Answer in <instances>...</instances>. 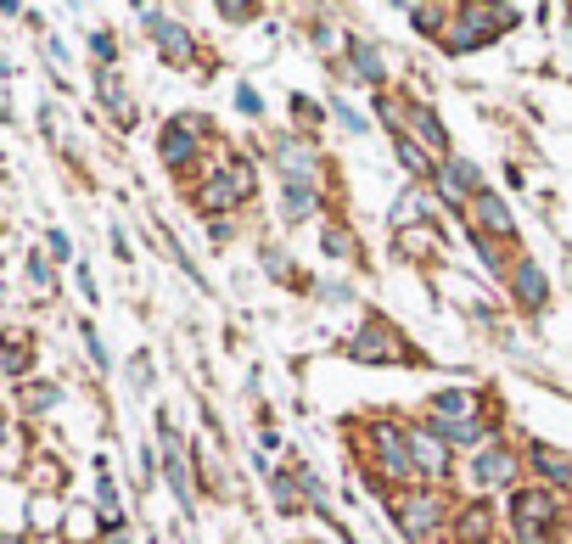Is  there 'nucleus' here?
I'll list each match as a JSON object with an SVG mask.
<instances>
[{
  "instance_id": "f257e3e1",
  "label": "nucleus",
  "mask_w": 572,
  "mask_h": 544,
  "mask_svg": "<svg viewBox=\"0 0 572 544\" xmlns=\"http://www.w3.org/2000/svg\"><path fill=\"white\" fill-rule=\"evenodd\" d=\"M247 197H253V169H247L242 158L219 163V174H214V180H208V186L197 191L202 214H219V208H236V202H247Z\"/></svg>"
},
{
  "instance_id": "f03ea898",
  "label": "nucleus",
  "mask_w": 572,
  "mask_h": 544,
  "mask_svg": "<svg viewBox=\"0 0 572 544\" xmlns=\"http://www.w3.org/2000/svg\"><path fill=\"white\" fill-rule=\"evenodd\" d=\"M556 494H539V488H522L511 500V516H516V533H522V544L528 539H544L550 533V522H556Z\"/></svg>"
},
{
  "instance_id": "7ed1b4c3",
  "label": "nucleus",
  "mask_w": 572,
  "mask_h": 544,
  "mask_svg": "<svg viewBox=\"0 0 572 544\" xmlns=\"http://www.w3.org/2000/svg\"><path fill=\"white\" fill-rule=\"evenodd\" d=\"M371 449H376V460H382V472L387 477H399V483H415V455H410V432L399 438V427H371Z\"/></svg>"
},
{
  "instance_id": "20e7f679",
  "label": "nucleus",
  "mask_w": 572,
  "mask_h": 544,
  "mask_svg": "<svg viewBox=\"0 0 572 544\" xmlns=\"http://www.w3.org/2000/svg\"><path fill=\"white\" fill-rule=\"evenodd\" d=\"M399 522L410 539H427L438 522H444V494H432V488H421V494H404L399 500Z\"/></svg>"
},
{
  "instance_id": "39448f33",
  "label": "nucleus",
  "mask_w": 572,
  "mask_h": 544,
  "mask_svg": "<svg viewBox=\"0 0 572 544\" xmlns=\"http://www.w3.org/2000/svg\"><path fill=\"white\" fill-rule=\"evenodd\" d=\"M197 146H202V118L197 113L174 118V124L163 129V158H169L174 169H186V163L197 158Z\"/></svg>"
},
{
  "instance_id": "423d86ee",
  "label": "nucleus",
  "mask_w": 572,
  "mask_h": 544,
  "mask_svg": "<svg viewBox=\"0 0 572 544\" xmlns=\"http://www.w3.org/2000/svg\"><path fill=\"white\" fill-rule=\"evenodd\" d=\"M410 455H415V472L427 477V483H438V477L449 472L444 438H438V432H427V427H415V432H410Z\"/></svg>"
},
{
  "instance_id": "0eeeda50",
  "label": "nucleus",
  "mask_w": 572,
  "mask_h": 544,
  "mask_svg": "<svg viewBox=\"0 0 572 544\" xmlns=\"http://www.w3.org/2000/svg\"><path fill=\"white\" fill-rule=\"evenodd\" d=\"M163 432V460H169V488H174V500H180V511L191 516V472H186V455H180V444H174V432H169V416L158 421Z\"/></svg>"
},
{
  "instance_id": "6e6552de",
  "label": "nucleus",
  "mask_w": 572,
  "mask_h": 544,
  "mask_svg": "<svg viewBox=\"0 0 572 544\" xmlns=\"http://www.w3.org/2000/svg\"><path fill=\"white\" fill-rule=\"evenodd\" d=\"M438 191H444V202H460L466 191H483V174H477V163H466V158H455V163H444L438 169Z\"/></svg>"
},
{
  "instance_id": "1a4fd4ad",
  "label": "nucleus",
  "mask_w": 572,
  "mask_h": 544,
  "mask_svg": "<svg viewBox=\"0 0 572 544\" xmlns=\"http://www.w3.org/2000/svg\"><path fill=\"white\" fill-rule=\"evenodd\" d=\"M472 477H477V488H505L516 477V460H511V449H483L477 455V466H472Z\"/></svg>"
},
{
  "instance_id": "9d476101",
  "label": "nucleus",
  "mask_w": 572,
  "mask_h": 544,
  "mask_svg": "<svg viewBox=\"0 0 572 544\" xmlns=\"http://www.w3.org/2000/svg\"><path fill=\"white\" fill-rule=\"evenodd\" d=\"M494 17L500 12H483V6H472V12H460V34H449V45L455 51H472V45H483V40H494Z\"/></svg>"
},
{
  "instance_id": "9b49d317",
  "label": "nucleus",
  "mask_w": 572,
  "mask_h": 544,
  "mask_svg": "<svg viewBox=\"0 0 572 544\" xmlns=\"http://www.w3.org/2000/svg\"><path fill=\"white\" fill-rule=\"evenodd\" d=\"M146 23H152V34H158V51H163V57L191 62V34L180 29V23H169V17H158V12H146Z\"/></svg>"
},
{
  "instance_id": "f8f14e48",
  "label": "nucleus",
  "mask_w": 572,
  "mask_h": 544,
  "mask_svg": "<svg viewBox=\"0 0 572 544\" xmlns=\"http://www.w3.org/2000/svg\"><path fill=\"white\" fill-rule=\"evenodd\" d=\"M275 158H281L286 186H303V174H315V146H303V141H281Z\"/></svg>"
},
{
  "instance_id": "ddd939ff",
  "label": "nucleus",
  "mask_w": 572,
  "mask_h": 544,
  "mask_svg": "<svg viewBox=\"0 0 572 544\" xmlns=\"http://www.w3.org/2000/svg\"><path fill=\"white\" fill-rule=\"evenodd\" d=\"M472 208H477V225L483 230H494V236H516V219L505 214V202L494 197V191H477Z\"/></svg>"
},
{
  "instance_id": "4468645a",
  "label": "nucleus",
  "mask_w": 572,
  "mask_h": 544,
  "mask_svg": "<svg viewBox=\"0 0 572 544\" xmlns=\"http://www.w3.org/2000/svg\"><path fill=\"white\" fill-rule=\"evenodd\" d=\"M348 354H354V359H410V354H404V343H399V337H387V331H365V337H354Z\"/></svg>"
},
{
  "instance_id": "2eb2a0df",
  "label": "nucleus",
  "mask_w": 572,
  "mask_h": 544,
  "mask_svg": "<svg viewBox=\"0 0 572 544\" xmlns=\"http://www.w3.org/2000/svg\"><path fill=\"white\" fill-rule=\"evenodd\" d=\"M399 118H410V129L421 135V141L432 146V152H449V135H444V124L427 113V107H399ZM399 118H393V129H399Z\"/></svg>"
},
{
  "instance_id": "dca6fc26",
  "label": "nucleus",
  "mask_w": 572,
  "mask_h": 544,
  "mask_svg": "<svg viewBox=\"0 0 572 544\" xmlns=\"http://www.w3.org/2000/svg\"><path fill=\"white\" fill-rule=\"evenodd\" d=\"M533 472H544L550 483H572V455H561L550 444H533Z\"/></svg>"
},
{
  "instance_id": "f3484780",
  "label": "nucleus",
  "mask_w": 572,
  "mask_h": 544,
  "mask_svg": "<svg viewBox=\"0 0 572 544\" xmlns=\"http://www.w3.org/2000/svg\"><path fill=\"white\" fill-rule=\"evenodd\" d=\"M511 281H516V298L528 303V309H539V303H544V292H550V287H544V270H533V264H516V275H511Z\"/></svg>"
},
{
  "instance_id": "a211bd4d",
  "label": "nucleus",
  "mask_w": 572,
  "mask_h": 544,
  "mask_svg": "<svg viewBox=\"0 0 572 544\" xmlns=\"http://www.w3.org/2000/svg\"><path fill=\"white\" fill-rule=\"evenodd\" d=\"M348 62H354V73L365 85H382V57H376L365 40H348Z\"/></svg>"
},
{
  "instance_id": "6ab92c4d",
  "label": "nucleus",
  "mask_w": 572,
  "mask_h": 544,
  "mask_svg": "<svg viewBox=\"0 0 572 544\" xmlns=\"http://www.w3.org/2000/svg\"><path fill=\"white\" fill-rule=\"evenodd\" d=\"M432 416H438V421H472V399L449 387V393H438V399H432Z\"/></svg>"
},
{
  "instance_id": "aec40b11",
  "label": "nucleus",
  "mask_w": 572,
  "mask_h": 544,
  "mask_svg": "<svg viewBox=\"0 0 572 544\" xmlns=\"http://www.w3.org/2000/svg\"><path fill=\"white\" fill-rule=\"evenodd\" d=\"M483 432L488 427L472 416V421H444V427H438V438H449V444H483Z\"/></svg>"
},
{
  "instance_id": "412c9836",
  "label": "nucleus",
  "mask_w": 572,
  "mask_h": 544,
  "mask_svg": "<svg viewBox=\"0 0 572 544\" xmlns=\"http://www.w3.org/2000/svg\"><path fill=\"white\" fill-rule=\"evenodd\" d=\"M101 96L113 101V113H118V124H135V101H129L124 90H118V79H113V73H101Z\"/></svg>"
},
{
  "instance_id": "4be33fe9",
  "label": "nucleus",
  "mask_w": 572,
  "mask_h": 544,
  "mask_svg": "<svg viewBox=\"0 0 572 544\" xmlns=\"http://www.w3.org/2000/svg\"><path fill=\"white\" fill-rule=\"evenodd\" d=\"M488 522H494V516H488L483 505H466V511H460V533H466V544H483Z\"/></svg>"
},
{
  "instance_id": "5701e85b",
  "label": "nucleus",
  "mask_w": 572,
  "mask_h": 544,
  "mask_svg": "<svg viewBox=\"0 0 572 544\" xmlns=\"http://www.w3.org/2000/svg\"><path fill=\"white\" fill-rule=\"evenodd\" d=\"M393 146H399V163L410 174H432V163H427V152H421V146L410 141V135H393Z\"/></svg>"
},
{
  "instance_id": "b1692460",
  "label": "nucleus",
  "mask_w": 572,
  "mask_h": 544,
  "mask_svg": "<svg viewBox=\"0 0 572 544\" xmlns=\"http://www.w3.org/2000/svg\"><path fill=\"white\" fill-rule=\"evenodd\" d=\"M320 197L309 186H286V219H303V214H315Z\"/></svg>"
},
{
  "instance_id": "393cba45",
  "label": "nucleus",
  "mask_w": 572,
  "mask_h": 544,
  "mask_svg": "<svg viewBox=\"0 0 572 544\" xmlns=\"http://www.w3.org/2000/svg\"><path fill=\"white\" fill-rule=\"evenodd\" d=\"M348 247H354V242H348V230L331 225V230H326V253H331V258H348Z\"/></svg>"
},
{
  "instance_id": "a878e982",
  "label": "nucleus",
  "mask_w": 572,
  "mask_h": 544,
  "mask_svg": "<svg viewBox=\"0 0 572 544\" xmlns=\"http://www.w3.org/2000/svg\"><path fill=\"white\" fill-rule=\"evenodd\" d=\"M29 275H34V287H51V270H45V258H29Z\"/></svg>"
},
{
  "instance_id": "bb28decb",
  "label": "nucleus",
  "mask_w": 572,
  "mask_h": 544,
  "mask_svg": "<svg viewBox=\"0 0 572 544\" xmlns=\"http://www.w3.org/2000/svg\"><path fill=\"white\" fill-rule=\"evenodd\" d=\"M219 17H230V23H247V17H253V6H219Z\"/></svg>"
},
{
  "instance_id": "cd10ccee",
  "label": "nucleus",
  "mask_w": 572,
  "mask_h": 544,
  "mask_svg": "<svg viewBox=\"0 0 572 544\" xmlns=\"http://www.w3.org/2000/svg\"><path fill=\"white\" fill-rule=\"evenodd\" d=\"M0 438H6V416H0Z\"/></svg>"
}]
</instances>
